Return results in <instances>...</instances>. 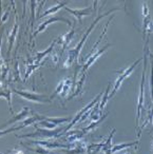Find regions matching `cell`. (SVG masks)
<instances>
[{"mask_svg":"<svg viewBox=\"0 0 153 154\" xmlns=\"http://www.w3.org/2000/svg\"><path fill=\"white\" fill-rule=\"evenodd\" d=\"M55 45H57V38L54 39L53 42L51 43V45H50V47L48 48V49L45 50V51H43V52H37L36 55H35V57L33 58V61H34V63L41 64V60H42L43 58H45L47 55H49L50 53H52V52H53V49H54V47H55Z\"/></svg>","mask_w":153,"mask_h":154,"instance_id":"7c38bea8","label":"cell"},{"mask_svg":"<svg viewBox=\"0 0 153 154\" xmlns=\"http://www.w3.org/2000/svg\"><path fill=\"white\" fill-rule=\"evenodd\" d=\"M150 91H151V100L153 101V60L151 61V77H150Z\"/></svg>","mask_w":153,"mask_h":154,"instance_id":"4316f807","label":"cell"},{"mask_svg":"<svg viewBox=\"0 0 153 154\" xmlns=\"http://www.w3.org/2000/svg\"><path fill=\"white\" fill-rule=\"evenodd\" d=\"M123 154H131V152H130V151H127V152H125Z\"/></svg>","mask_w":153,"mask_h":154,"instance_id":"1f68e13d","label":"cell"},{"mask_svg":"<svg viewBox=\"0 0 153 154\" xmlns=\"http://www.w3.org/2000/svg\"><path fill=\"white\" fill-rule=\"evenodd\" d=\"M64 10H66L67 12H69L71 15L74 16L75 19H77L79 22H81L83 17H85V16H90L93 13V7H92V5H90V7H88V8H85V9H71V8H69L68 5H67V7H64Z\"/></svg>","mask_w":153,"mask_h":154,"instance_id":"ba28073f","label":"cell"},{"mask_svg":"<svg viewBox=\"0 0 153 154\" xmlns=\"http://www.w3.org/2000/svg\"><path fill=\"white\" fill-rule=\"evenodd\" d=\"M17 32H18V24L17 21H15L11 33H9V35H8V55H10V53H11L12 49L14 47V43L16 41V37H17Z\"/></svg>","mask_w":153,"mask_h":154,"instance_id":"4fadbf2b","label":"cell"},{"mask_svg":"<svg viewBox=\"0 0 153 154\" xmlns=\"http://www.w3.org/2000/svg\"><path fill=\"white\" fill-rule=\"evenodd\" d=\"M64 7H67V2L58 3V5H54V7H52V8H50V9H48L45 12H43V13L41 14V15L39 16L38 18L47 17V16H49V15H52V14H54V13H56V12L60 11V10H61L62 8H64Z\"/></svg>","mask_w":153,"mask_h":154,"instance_id":"d6986e66","label":"cell"},{"mask_svg":"<svg viewBox=\"0 0 153 154\" xmlns=\"http://www.w3.org/2000/svg\"><path fill=\"white\" fill-rule=\"evenodd\" d=\"M13 92L16 93L17 95H19L20 97L27 99L29 101L36 103H52V99L50 98V96L42 94H38V93L34 92H29V91H22V90H17V89H13Z\"/></svg>","mask_w":153,"mask_h":154,"instance_id":"3957f363","label":"cell"},{"mask_svg":"<svg viewBox=\"0 0 153 154\" xmlns=\"http://www.w3.org/2000/svg\"><path fill=\"white\" fill-rule=\"evenodd\" d=\"M1 84H2V82H1V80H0V86H1Z\"/></svg>","mask_w":153,"mask_h":154,"instance_id":"d6a6232c","label":"cell"},{"mask_svg":"<svg viewBox=\"0 0 153 154\" xmlns=\"http://www.w3.org/2000/svg\"><path fill=\"white\" fill-rule=\"evenodd\" d=\"M110 90H111V84H108V87H107L105 93H102L101 100L99 101V110L101 112L104 111V109H105V107H106L107 103H108V100L110 99Z\"/></svg>","mask_w":153,"mask_h":154,"instance_id":"7402d4cb","label":"cell"},{"mask_svg":"<svg viewBox=\"0 0 153 154\" xmlns=\"http://www.w3.org/2000/svg\"><path fill=\"white\" fill-rule=\"evenodd\" d=\"M0 97H3V98L7 99L8 103H9L10 107V112H11L12 115H14L13 107H12V90L7 87H3L2 89H0Z\"/></svg>","mask_w":153,"mask_h":154,"instance_id":"9a60e30c","label":"cell"},{"mask_svg":"<svg viewBox=\"0 0 153 154\" xmlns=\"http://www.w3.org/2000/svg\"><path fill=\"white\" fill-rule=\"evenodd\" d=\"M148 55H149V57H150L151 59L153 60V54H152V53H148Z\"/></svg>","mask_w":153,"mask_h":154,"instance_id":"4dcf8cb0","label":"cell"},{"mask_svg":"<svg viewBox=\"0 0 153 154\" xmlns=\"http://www.w3.org/2000/svg\"><path fill=\"white\" fill-rule=\"evenodd\" d=\"M31 2V28L34 26L35 20V8H36V1H30Z\"/></svg>","mask_w":153,"mask_h":154,"instance_id":"484cf974","label":"cell"},{"mask_svg":"<svg viewBox=\"0 0 153 154\" xmlns=\"http://www.w3.org/2000/svg\"><path fill=\"white\" fill-rule=\"evenodd\" d=\"M57 21H61V22H64L66 24H68L69 26H72V23H71V21L69 19H67V18L64 17H51L49 18V19H47L45 22H42L41 24H39V26L37 28V30L35 31L34 33L32 34V37H31V42L33 41V39L35 38V37L37 36L38 34H40L42 31H45V29H47V26H49V24L53 23V22H57Z\"/></svg>","mask_w":153,"mask_h":154,"instance_id":"8992f818","label":"cell"},{"mask_svg":"<svg viewBox=\"0 0 153 154\" xmlns=\"http://www.w3.org/2000/svg\"><path fill=\"white\" fill-rule=\"evenodd\" d=\"M3 31H5V28H1V30H0V53H1V40H2ZM1 59H2V58H1V54H0V60Z\"/></svg>","mask_w":153,"mask_h":154,"instance_id":"f546056e","label":"cell"},{"mask_svg":"<svg viewBox=\"0 0 153 154\" xmlns=\"http://www.w3.org/2000/svg\"><path fill=\"white\" fill-rule=\"evenodd\" d=\"M104 141H100V143H93V145L89 146V147L87 148V152L88 154H97L99 151H101L102 149V146H104Z\"/></svg>","mask_w":153,"mask_h":154,"instance_id":"cb8c5ba5","label":"cell"},{"mask_svg":"<svg viewBox=\"0 0 153 154\" xmlns=\"http://www.w3.org/2000/svg\"><path fill=\"white\" fill-rule=\"evenodd\" d=\"M142 60V58H139V59H137L136 61H134L133 63L129 66V68L123 69V70H121V71H116V73L118 74V77H117L116 82H115L114 86H113L112 92H110V98H112V97L116 94V92L119 90V88H120V86L123 85V82L126 80V78H128V77L132 74V72L134 71L135 66H137Z\"/></svg>","mask_w":153,"mask_h":154,"instance_id":"7a4b0ae2","label":"cell"},{"mask_svg":"<svg viewBox=\"0 0 153 154\" xmlns=\"http://www.w3.org/2000/svg\"><path fill=\"white\" fill-rule=\"evenodd\" d=\"M74 34H75V26H73L72 29H71L67 34L57 37V43L60 45V47H61V55H62V53L67 50V48H68L69 43H70L71 40H72Z\"/></svg>","mask_w":153,"mask_h":154,"instance_id":"30bf717a","label":"cell"},{"mask_svg":"<svg viewBox=\"0 0 153 154\" xmlns=\"http://www.w3.org/2000/svg\"><path fill=\"white\" fill-rule=\"evenodd\" d=\"M31 143L34 145H39L45 149H70V145H64V143H58V141H52V140H33Z\"/></svg>","mask_w":153,"mask_h":154,"instance_id":"9c48e42d","label":"cell"},{"mask_svg":"<svg viewBox=\"0 0 153 154\" xmlns=\"http://www.w3.org/2000/svg\"><path fill=\"white\" fill-rule=\"evenodd\" d=\"M68 134H67V138L66 140L68 141L69 143H78L79 140H80L81 138H83V136H85V134L83 133V131H72V132H67Z\"/></svg>","mask_w":153,"mask_h":154,"instance_id":"5bb4252c","label":"cell"},{"mask_svg":"<svg viewBox=\"0 0 153 154\" xmlns=\"http://www.w3.org/2000/svg\"><path fill=\"white\" fill-rule=\"evenodd\" d=\"M139 140H136V141H131V143H120V145H115L112 147L111 149V154H114L118 151H121V150L126 149V148H129V147H132V146H137Z\"/></svg>","mask_w":153,"mask_h":154,"instance_id":"ffe728a7","label":"cell"},{"mask_svg":"<svg viewBox=\"0 0 153 154\" xmlns=\"http://www.w3.org/2000/svg\"><path fill=\"white\" fill-rule=\"evenodd\" d=\"M37 129V132H33L30 134L16 136L17 138H23V137H45V138H56V137L62 136V129H54V130H48L42 129L40 127H35Z\"/></svg>","mask_w":153,"mask_h":154,"instance_id":"277c9868","label":"cell"},{"mask_svg":"<svg viewBox=\"0 0 153 154\" xmlns=\"http://www.w3.org/2000/svg\"><path fill=\"white\" fill-rule=\"evenodd\" d=\"M152 146H153V145H152Z\"/></svg>","mask_w":153,"mask_h":154,"instance_id":"e575fe53","label":"cell"},{"mask_svg":"<svg viewBox=\"0 0 153 154\" xmlns=\"http://www.w3.org/2000/svg\"><path fill=\"white\" fill-rule=\"evenodd\" d=\"M10 10H11V9L9 8V9H8L7 11H5V13L3 14L2 17H1V19H2V20H1V24H3L8 20V18H9V15H10Z\"/></svg>","mask_w":153,"mask_h":154,"instance_id":"f1b7e54d","label":"cell"},{"mask_svg":"<svg viewBox=\"0 0 153 154\" xmlns=\"http://www.w3.org/2000/svg\"><path fill=\"white\" fill-rule=\"evenodd\" d=\"M20 77H19V64L18 62L15 63V68H14V82H18Z\"/></svg>","mask_w":153,"mask_h":154,"instance_id":"83f0119b","label":"cell"},{"mask_svg":"<svg viewBox=\"0 0 153 154\" xmlns=\"http://www.w3.org/2000/svg\"><path fill=\"white\" fill-rule=\"evenodd\" d=\"M114 18V16H112L111 18H109V20L107 21V23H106V26H105V28H104V32L101 33V35L99 36V38L97 39V41L95 42V45H93V48H92V50H91V52L89 53V55L87 56V58H89L90 56H92L94 53H96V49H97V47H98V45L100 43V41L102 40V38H104V36H105V34L107 33V31H108V26H109V24H110V22H111V20Z\"/></svg>","mask_w":153,"mask_h":154,"instance_id":"ac0fdd59","label":"cell"},{"mask_svg":"<svg viewBox=\"0 0 153 154\" xmlns=\"http://www.w3.org/2000/svg\"><path fill=\"white\" fill-rule=\"evenodd\" d=\"M85 82H86V74H81L80 77H79V80H78V82H76V86H75L76 88H75L74 93L72 94V96L68 97V99H72V98L78 96L79 94H81V93H83V84H85Z\"/></svg>","mask_w":153,"mask_h":154,"instance_id":"2e32d148","label":"cell"},{"mask_svg":"<svg viewBox=\"0 0 153 154\" xmlns=\"http://www.w3.org/2000/svg\"><path fill=\"white\" fill-rule=\"evenodd\" d=\"M117 11H120V9H119V8H115V9L110 10V11H108V12H106V13H104V14H101V15H99L97 18H96L95 20H94L93 22H92L91 26H89V29H88V30H87V32H86V34L83 35V37H81V39H80V40H79V42L77 43L76 47H75L74 49H72V50H70V51H69V53H68V57H67L66 61H64V69H68V68H70V66H72L73 62H74L75 60H76V58L78 57L79 53H80L81 49H83V45H85V42H86V41H87L88 36H89V35L91 34L92 30H93V29L96 26V24H97L98 22L100 21V19H102V18H105V17H107V16H109L111 13H113V12H117Z\"/></svg>","mask_w":153,"mask_h":154,"instance_id":"6da1fadb","label":"cell"},{"mask_svg":"<svg viewBox=\"0 0 153 154\" xmlns=\"http://www.w3.org/2000/svg\"><path fill=\"white\" fill-rule=\"evenodd\" d=\"M102 96V93H100V94H98L97 96L95 97V98L93 99V100L91 101V103H89V105L88 106H86L85 108H83V109H81L80 111L78 112V114H77L76 116H75L74 118H72V120H71L70 122V124L68 125V126L66 127V128H64V131H62V135L64 134V133H67V132H69V131L71 130V129L73 128V127L75 126V125L77 124V122H79L81 120V118H83V116L85 115L86 113H88V112L90 111V110L92 109V108L94 107V106L96 105V103H98V101H99V99H100V97Z\"/></svg>","mask_w":153,"mask_h":154,"instance_id":"5b68a950","label":"cell"},{"mask_svg":"<svg viewBox=\"0 0 153 154\" xmlns=\"http://www.w3.org/2000/svg\"><path fill=\"white\" fill-rule=\"evenodd\" d=\"M111 43H107V45H105L104 48H101V49L99 50L98 52H96V53H94L92 56H90L89 58H87V61H86V63L83 64V69H81V74H86V72H87L88 70H89L90 68H91L92 64H94L96 62V60L98 59V58L100 57V56L102 55V54L105 53V52L107 51V50L109 49V48L111 47Z\"/></svg>","mask_w":153,"mask_h":154,"instance_id":"52a82bcc","label":"cell"},{"mask_svg":"<svg viewBox=\"0 0 153 154\" xmlns=\"http://www.w3.org/2000/svg\"><path fill=\"white\" fill-rule=\"evenodd\" d=\"M74 84H73V79L72 78H66L64 79V89H62V92L61 94H60V96L61 97H66L67 94H68L69 92H70V90L72 88H74Z\"/></svg>","mask_w":153,"mask_h":154,"instance_id":"603a6c76","label":"cell"},{"mask_svg":"<svg viewBox=\"0 0 153 154\" xmlns=\"http://www.w3.org/2000/svg\"><path fill=\"white\" fill-rule=\"evenodd\" d=\"M115 132H116V130L113 129L112 132L110 133V135L107 137V139H105L104 146H102V149H101V151L104 152V154H111V149H112V147H113L112 138H113V135L115 134Z\"/></svg>","mask_w":153,"mask_h":154,"instance_id":"e0dca14e","label":"cell"},{"mask_svg":"<svg viewBox=\"0 0 153 154\" xmlns=\"http://www.w3.org/2000/svg\"><path fill=\"white\" fill-rule=\"evenodd\" d=\"M30 151L34 152L35 154H54L53 152H51V150L45 149V148L41 147V146H37L36 148H28Z\"/></svg>","mask_w":153,"mask_h":154,"instance_id":"d4e9b609","label":"cell"},{"mask_svg":"<svg viewBox=\"0 0 153 154\" xmlns=\"http://www.w3.org/2000/svg\"><path fill=\"white\" fill-rule=\"evenodd\" d=\"M152 125H153V122H152Z\"/></svg>","mask_w":153,"mask_h":154,"instance_id":"836d02e7","label":"cell"},{"mask_svg":"<svg viewBox=\"0 0 153 154\" xmlns=\"http://www.w3.org/2000/svg\"><path fill=\"white\" fill-rule=\"evenodd\" d=\"M107 116H108V114H105V115H102L101 117H100L98 120H95V122H91V124H90L89 126H88V127H86V128H83V130H81V131H83V133L86 135V134H88V133H89L90 131H92V130H93V129L97 128V127L99 126V124H100V122H102L105 119H106V117H107Z\"/></svg>","mask_w":153,"mask_h":154,"instance_id":"44dd1931","label":"cell"},{"mask_svg":"<svg viewBox=\"0 0 153 154\" xmlns=\"http://www.w3.org/2000/svg\"><path fill=\"white\" fill-rule=\"evenodd\" d=\"M30 113H31L30 109H29L28 107H24L23 109H22L21 111L19 112V113L16 114V115H14L12 119H10L9 122H7L5 125H2V126L0 127V130H2L3 128H5V127L10 126V125L15 124V122H22V120L27 119V117H28V115Z\"/></svg>","mask_w":153,"mask_h":154,"instance_id":"8fae6325","label":"cell"}]
</instances>
